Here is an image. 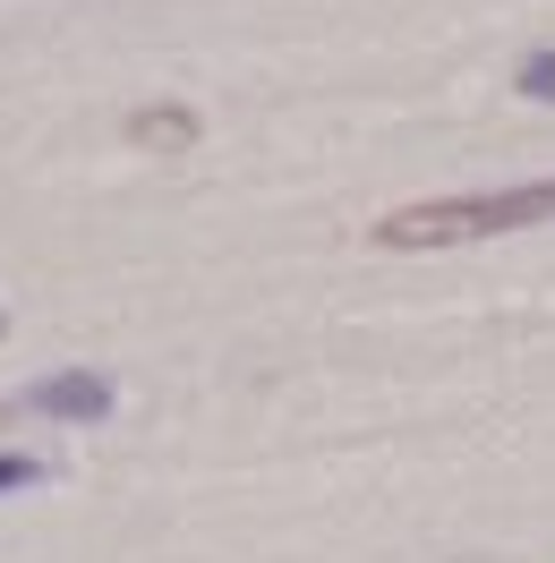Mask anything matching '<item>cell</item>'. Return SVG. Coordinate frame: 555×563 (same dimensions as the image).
Returning <instances> with one entry per match:
<instances>
[{"label":"cell","instance_id":"obj_2","mask_svg":"<svg viewBox=\"0 0 555 563\" xmlns=\"http://www.w3.org/2000/svg\"><path fill=\"white\" fill-rule=\"evenodd\" d=\"M104 410H111L104 376H43V385H26L18 401H0V419H69V427H95Z\"/></svg>","mask_w":555,"mask_h":563},{"label":"cell","instance_id":"obj_1","mask_svg":"<svg viewBox=\"0 0 555 563\" xmlns=\"http://www.w3.org/2000/svg\"><path fill=\"white\" fill-rule=\"evenodd\" d=\"M555 222V179H513V188H470V197H418L377 222V247H470L496 231H538Z\"/></svg>","mask_w":555,"mask_h":563},{"label":"cell","instance_id":"obj_4","mask_svg":"<svg viewBox=\"0 0 555 563\" xmlns=\"http://www.w3.org/2000/svg\"><path fill=\"white\" fill-rule=\"evenodd\" d=\"M521 95L555 103V52H530V60H521Z\"/></svg>","mask_w":555,"mask_h":563},{"label":"cell","instance_id":"obj_3","mask_svg":"<svg viewBox=\"0 0 555 563\" xmlns=\"http://www.w3.org/2000/svg\"><path fill=\"white\" fill-rule=\"evenodd\" d=\"M129 145H145V154H179V145H197V111H188V103H145L138 120H129Z\"/></svg>","mask_w":555,"mask_h":563},{"label":"cell","instance_id":"obj_5","mask_svg":"<svg viewBox=\"0 0 555 563\" xmlns=\"http://www.w3.org/2000/svg\"><path fill=\"white\" fill-rule=\"evenodd\" d=\"M35 478H43V461H35V453H0V495L35 487Z\"/></svg>","mask_w":555,"mask_h":563}]
</instances>
